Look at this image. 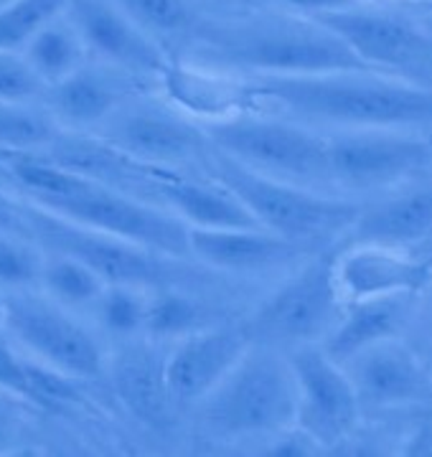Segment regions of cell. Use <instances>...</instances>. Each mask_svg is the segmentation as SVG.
Segmentation results:
<instances>
[{
	"instance_id": "cell-24",
	"label": "cell",
	"mask_w": 432,
	"mask_h": 457,
	"mask_svg": "<svg viewBox=\"0 0 432 457\" xmlns=\"http://www.w3.org/2000/svg\"><path fill=\"white\" fill-rule=\"evenodd\" d=\"M353 228L361 242L374 245H407L422 239L432 228V186L359 212Z\"/></svg>"
},
{
	"instance_id": "cell-37",
	"label": "cell",
	"mask_w": 432,
	"mask_h": 457,
	"mask_svg": "<svg viewBox=\"0 0 432 457\" xmlns=\"http://www.w3.org/2000/svg\"><path fill=\"white\" fill-rule=\"evenodd\" d=\"M21 402L13 394L0 392V453H8L21 432Z\"/></svg>"
},
{
	"instance_id": "cell-30",
	"label": "cell",
	"mask_w": 432,
	"mask_h": 457,
	"mask_svg": "<svg viewBox=\"0 0 432 457\" xmlns=\"http://www.w3.org/2000/svg\"><path fill=\"white\" fill-rule=\"evenodd\" d=\"M148 290L130 285H104L100 297L95 300L97 318L102 328L120 338H133L145 328V303Z\"/></svg>"
},
{
	"instance_id": "cell-25",
	"label": "cell",
	"mask_w": 432,
	"mask_h": 457,
	"mask_svg": "<svg viewBox=\"0 0 432 457\" xmlns=\"http://www.w3.org/2000/svg\"><path fill=\"white\" fill-rule=\"evenodd\" d=\"M26 56V62L31 64L38 79L51 87V84L62 82L71 71H77L79 66L87 64V46L79 38V33L74 31V26L69 23L67 16H59L51 21L49 26H44L41 31L31 36L26 41V46L21 49Z\"/></svg>"
},
{
	"instance_id": "cell-4",
	"label": "cell",
	"mask_w": 432,
	"mask_h": 457,
	"mask_svg": "<svg viewBox=\"0 0 432 457\" xmlns=\"http://www.w3.org/2000/svg\"><path fill=\"white\" fill-rule=\"evenodd\" d=\"M29 234L41 252L69 254L84 262L102 278L104 285H130L140 290L155 287H199L206 282L212 270L199 262L170 257L112 234H102L82 224H74L59 213L38 206L34 201H23Z\"/></svg>"
},
{
	"instance_id": "cell-15",
	"label": "cell",
	"mask_w": 432,
	"mask_h": 457,
	"mask_svg": "<svg viewBox=\"0 0 432 457\" xmlns=\"http://www.w3.org/2000/svg\"><path fill=\"white\" fill-rule=\"evenodd\" d=\"M245 326H206L173 343L166 359L173 407L199 404L250 345Z\"/></svg>"
},
{
	"instance_id": "cell-29",
	"label": "cell",
	"mask_w": 432,
	"mask_h": 457,
	"mask_svg": "<svg viewBox=\"0 0 432 457\" xmlns=\"http://www.w3.org/2000/svg\"><path fill=\"white\" fill-rule=\"evenodd\" d=\"M71 0H11L0 5V51H21L26 41L64 16Z\"/></svg>"
},
{
	"instance_id": "cell-10",
	"label": "cell",
	"mask_w": 432,
	"mask_h": 457,
	"mask_svg": "<svg viewBox=\"0 0 432 457\" xmlns=\"http://www.w3.org/2000/svg\"><path fill=\"white\" fill-rule=\"evenodd\" d=\"M313 18L331 29L374 71L404 74L410 82L420 77L432 87V38L417 18L364 8L359 3Z\"/></svg>"
},
{
	"instance_id": "cell-16",
	"label": "cell",
	"mask_w": 432,
	"mask_h": 457,
	"mask_svg": "<svg viewBox=\"0 0 432 457\" xmlns=\"http://www.w3.org/2000/svg\"><path fill=\"white\" fill-rule=\"evenodd\" d=\"M333 279L346 305L386 295L415 297L432 282V264L402 254L392 245L364 242L333 257Z\"/></svg>"
},
{
	"instance_id": "cell-26",
	"label": "cell",
	"mask_w": 432,
	"mask_h": 457,
	"mask_svg": "<svg viewBox=\"0 0 432 457\" xmlns=\"http://www.w3.org/2000/svg\"><path fill=\"white\" fill-rule=\"evenodd\" d=\"M209 326V312L199 297L186 287H155L148 290L145 328L143 333L153 341H179L183 336Z\"/></svg>"
},
{
	"instance_id": "cell-7",
	"label": "cell",
	"mask_w": 432,
	"mask_h": 457,
	"mask_svg": "<svg viewBox=\"0 0 432 457\" xmlns=\"http://www.w3.org/2000/svg\"><path fill=\"white\" fill-rule=\"evenodd\" d=\"M49 212L64 216L74 224L95 228L102 234H112L135 245L148 246L170 257H188V227L166 206H155L143 198L117 191L112 183L92 179L84 173V180L67 196L34 201Z\"/></svg>"
},
{
	"instance_id": "cell-43",
	"label": "cell",
	"mask_w": 432,
	"mask_h": 457,
	"mask_svg": "<svg viewBox=\"0 0 432 457\" xmlns=\"http://www.w3.org/2000/svg\"><path fill=\"white\" fill-rule=\"evenodd\" d=\"M209 3H232V0H209Z\"/></svg>"
},
{
	"instance_id": "cell-38",
	"label": "cell",
	"mask_w": 432,
	"mask_h": 457,
	"mask_svg": "<svg viewBox=\"0 0 432 457\" xmlns=\"http://www.w3.org/2000/svg\"><path fill=\"white\" fill-rule=\"evenodd\" d=\"M0 234H13V237H26L29 234V224H26V206L23 201H16L8 194L0 191Z\"/></svg>"
},
{
	"instance_id": "cell-9",
	"label": "cell",
	"mask_w": 432,
	"mask_h": 457,
	"mask_svg": "<svg viewBox=\"0 0 432 457\" xmlns=\"http://www.w3.org/2000/svg\"><path fill=\"white\" fill-rule=\"evenodd\" d=\"M341 305L333 279V257L323 254L270 295L245 328L250 341L295 348L323 341L341 318Z\"/></svg>"
},
{
	"instance_id": "cell-5",
	"label": "cell",
	"mask_w": 432,
	"mask_h": 457,
	"mask_svg": "<svg viewBox=\"0 0 432 457\" xmlns=\"http://www.w3.org/2000/svg\"><path fill=\"white\" fill-rule=\"evenodd\" d=\"M206 161L212 179L229 188L260 227L293 245L313 249L318 242L353 227L361 212L349 201L320 196L293 180L257 173L216 147H209Z\"/></svg>"
},
{
	"instance_id": "cell-33",
	"label": "cell",
	"mask_w": 432,
	"mask_h": 457,
	"mask_svg": "<svg viewBox=\"0 0 432 457\" xmlns=\"http://www.w3.org/2000/svg\"><path fill=\"white\" fill-rule=\"evenodd\" d=\"M26 374H29V384H31V394H34V404L56 409L82 402V394L77 389V378L62 374L59 369H51L36 359H26Z\"/></svg>"
},
{
	"instance_id": "cell-44",
	"label": "cell",
	"mask_w": 432,
	"mask_h": 457,
	"mask_svg": "<svg viewBox=\"0 0 432 457\" xmlns=\"http://www.w3.org/2000/svg\"><path fill=\"white\" fill-rule=\"evenodd\" d=\"M5 3H11V0H0V5H5Z\"/></svg>"
},
{
	"instance_id": "cell-34",
	"label": "cell",
	"mask_w": 432,
	"mask_h": 457,
	"mask_svg": "<svg viewBox=\"0 0 432 457\" xmlns=\"http://www.w3.org/2000/svg\"><path fill=\"white\" fill-rule=\"evenodd\" d=\"M46 84L21 51H0V102H34Z\"/></svg>"
},
{
	"instance_id": "cell-32",
	"label": "cell",
	"mask_w": 432,
	"mask_h": 457,
	"mask_svg": "<svg viewBox=\"0 0 432 457\" xmlns=\"http://www.w3.org/2000/svg\"><path fill=\"white\" fill-rule=\"evenodd\" d=\"M44 252L34 239L0 234V285L11 290H26L41 279Z\"/></svg>"
},
{
	"instance_id": "cell-22",
	"label": "cell",
	"mask_w": 432,
	"mask_h": 457,
	"mask_svg": "<svg viewBox=\"0 0 432 457\" xmlns=\"http://www.w3.org/2000/svg\"><path fill=\"white\" fill-rule=\"evenodd\" d=\"M125 71L115 66H79L62 82L46 87L49 110L56 122L71 128H100L122 102H128Z\"/></svg>"
},
{
	"instance_id": "cell-3",
	"label": "cell",
	"mask_w": 432,
	"mask_h": 457,
	"mask_svg": "<svg viewBox=\"0 0 432 457\" xmlns=\"http://www.w3.org/2000/svg\"><path fill=\"white\" fill-rule=\"evenodd\" d=\"M201 425L221 440L278 435L295 425L298 386L280 348L254 343L199 402Z\"/></svg>"
},
{
	"instance_id": "cell-42",
	"label": "cell",
	"mask_w": 432,
	"mask_h": 457,
	"mask_svg": "<svg viewBox=\"0 0 432 457\" xmlns=\"http://www.w3.org/2000/svg\"><path fill=\"white\" fill-rule=\"evenodd\" d=\"M0 320H3V295H0Z\"/></svg>"
},
{
	"instance_id": "cell-8",
	"label": "cell",
	"mask_w": 432,
	"mask_h": 457,
	"mask_svg": "<svg viewBox=\"0 0 432 457\" xmlns=\"http://www.w3.org/2000/svg\"><path fill=\"white\" fill-rule=\"evenodd\" d=\"M5 336H13L36 361L59 369L77 381L104 374V348L95 333L67 312L54 297L13 290L3 297Z\"/></svg>"
},
{
	"instance_id": "cell-18",
	"label": "cell",
	"mask_w": 432,
	"mask_h": 457,
	"mask_svg": "<svg viewBox=\"0 0 432 457\" xmlns=\"http://www.w3.org/2000/svg\"><path fill=\"white\" fill-rule=\"evenodd\" d=\"M305 252L308 246L293 245L262 227H188V257L214 272H265Z\"/></svg>"
},
{
	"instance_id": "cell-12",
	"label": "cell",
	"mask_w": 432,
	"mask_h": 457,
	"mask_svg": "<svg viewBox=\"0 0 432 457\" xmlns=\"http://www.w3.org/2000/svg\"><path fill=\"white\" fill-rule=\"evenodd\" d=\"M104 145L115 147L125 158L143 165L168 168L206 158L209 137L191 117L176 107L153 104V102H122L100 128Z\"/></svg>"
},
{
	"instance_id": "cell-39",
	"label": "cell",
	"mask_w": 432,
	"mask_h": 457,
	"mask_svg": "<svg viewBox=\"0 0 432 457\" xmlns=\"http://www.w3.org/2000/svg\"><path fill=\"white\" fill-rule=\"evenodd\" d=\"M278 5H283L287 11H295L303 16H323V13H333V11H344L356 5L359 0H275Z\"/></svg>"
},
{
	"instance_id": "cell-45",
	"label": "cell",
	"mask_w": 432,
	"mask_h": 457,
	"mask_svg": "<svg viewBox=\"0 0 432 457\" xmlns=\"http://www.w3.org/2000/svg\"><path fill=\"white\" fill-rule=\"evenodd\" d=\"M359 3H366V0H359Z\"/></svg>"
},
{
	"instance_id": "cell-6",
	"label": "cell",
	"mask_w": 432,
	"mask_h": 457,
	"mask_svg": "<svg viewBox=\"0 0 432 457\" xmlns=\"http://www.w3.org/2000/svg\"><path fill=\"white\" fill-rule=\"evenodd\" d=\"M204 132L209 145L257 173L293 183L328 179V137L293 122L239 112Z\"/></svg>"
},
{
	"instance_id": "cell-31",
	"label": "cell",
	"mask_w": 432,
	"mask_h": 457,
	"mask_svg": "<svg viewBox=\"0 0 432 457\" xmlns=\"http://www.w3.org/2000/svg\"><path fill=\"white\" fill-rule=\"evenodd\" d=\"M56 140V120L31 102H0V145L38 147Z\"/></svg>"
},
{
	"instance_id": "cell-17",
	"label": "cell",
	"mask_w": 432,
	"mask_h": 457,
	"mask_svg": "<svg viewBox=\"0 0 432 457\" xmlns=\"http://www.w3.org/2000/svg\"><path fill=\"white\" fill-rule=\"evenodd\" d=\"M166 351L153 338H125L104 363L122 407L145 427H166L173 411L168 389Z\"/></svg>"
},
{
	"instance_id": "cell-41",
	"label": "cell",
	"mask_w": 432,
	"mask_h": 457,
	"mask_svg": "<svg viewBox=\"0 0 432 457\" xmlns=\"http://www.w3.org/2000/svg\"><path fill=\"white\" fill-rule=\"evenodd\" d=\"M417 21H420V26H422V29H425V33H428V36L432 38V5H430V11H428V13H425L422 18H417Z\"/></svg>"
},
{
	"instance_id": "cell-27",
	"label": "cell",
	"mask_w": 432,
	"mask_h": 457,
	"mask_svg": "<svg viewBox=\"0 0 432 457\" xmlns=\"http://www.w3.org/2000/svg\"><path fill=\"white\" fill-rule=\"evenodd\" d=\"M44 254L49 260H44V267H41V282L49 297L67 308L95 305V300L104 290L100 275L69 254H51V252H44Z\"/></svg>"
},
{
	"instance_id": "cell-21",
	"label": "cell",
	"mask_w": 432,
	"mask_h": 457,
	"mask_svg": "<svg viewBox=\"0 0 432 457\" xmlns=\"http://www.w3.org/2000/svg\"><path fill=\"white\" fill-rule=\"evenodd\" d=\"M148 188L161 198L168 212L176 213L191 228H232L260 227L242 201L224 188L219 180H188L181 176H168L163 168L148 165L145 170Z\"/></svg>"
},
{
	"instance_id": "cell-13",
	"label": "cell",
	"mask_w": 432,
	"mask_h": 457,
	"mask_svg": "<svg viewBox=\"0 0 432 457\" xmlns=\"http://www.w3.org/2000/svg\"><path fill=\"white\" fill-rule=\"evenodd\" d=\"M430 163L432 143L425 137L377 132V128L328 137V179L349 188L389 186Z\"/></svg>"
},
{
	"instance_id": "cell-1",
	"label": "cell",
	"mask_w": 432,
	"mask_h": 457,
	"mask_svg": "<svg viewBox=\"0 0 432 457\" xmlns=\"http://www.w3.org/2000/svg\"><path fill=\"white\" fill-rule=\"evenodd\" d=\"M188 41L199 51L201 64L254 77L374 71L331 29L303 13H254L232 21L199 18Z\"/></svg>"
},
{
	"instance_id": "cell-36",
	"label": "cell",
	"mask_w": 432,
	"mask_h": 457,
	"mask_svg": "<svg viewBox=\"0 0 432 457\" xmlns=\"http://www.w3.org/2000/svg\"><path fill=\"white\" fill-rule=\"evenodd\" d=\"M265 453L275 457H305L323 453V450L311 435H305L300 427L293 425L283 429V432H278V435H272V445L267 447Z\"/></svg>"
},
{
	"instance_id": "cell-35",
	"label": "cell",
	"mask_w": 432,
	"mask_h": 457,
	"mask_svg": "<svg viewBox=\"0 0 432 457\" xmlns=\"http://www.w3.org/2000/svg\"><path fill=\"white\" fill-rule=\"evenodd\" d=\"M0 392H8L34 404V394L26 374V359H21L5 341V330L0 326Z\"/></svg>"
},
{
	"instance_id": "cell-14",
	"label": "cell",
	"mask_w": 432,
	"mask_h": 457,
	"mask_svg": "<svg viewBox=\"0 0 432 457\" xmlns=\"http://www.w3.org/2000/svg\"><path fill=\"white\" fill-rule=\"evenodd\" d=\"M89 54L130 77H158L168 59L161 44L112 0H71L64 11Z\"/></svg>"
},
{
	"instance_id": "cell-20",
	"label": "cell",
	"mask_w": 432,
	"mask_h": 457,
	"mask_svg": "<svg viewBox=\"0 0 432 457\" xmlns=\"http://www.w3.org/2000/svg\"><path fill=\"white\" fill-rule=\"evenodd\" d=\"M227 74L229 71L219 66L168 62L158 79L170 107L191 120H204L206 125H212L245 112V107L250 104L245 82Z\"/></svg>"
},
{
	"instance_id": "cell-23",
	"label": "cell",
	"mask_w": 432,
	"mask_h": 457,
	"mask_svg": "<svg viewBox=\"0 0 432 457\" xmlns=\"http://www.w3.org/2000/svg\"><path fill=\"white\" fill-rule=\"evenodd\" d=\"M410 295H386L361 303H349L346 315H341L323 338V351L338 363H349L359 351L374 343L395 338L410 312Z\"/></svg>"
},
{
	"instance_id": "cell-19",
	"label": "cell",
	"mask_w": 432,
	"mask_h": 457,
	"mask_svg": "<svg viewBox=\"0 0 432 457\" xmlns=\"http://www.w3.org/2000/svg\"><path fill=\"white\" fill-rule=\"evenodd\" d=\"M349 361V376L361 404L395 407L432 396V378L422 361L392 338L369 345Z\"/></svg>"
},
{
	"instance_id": "cell-11",
	"label": "cell",
	"mask_w": 432,
	"mask_h": 457,
	"mask_svg": "<svg viewBox=\"0 0 432 457\" xmlns=\"http://www.w3.org/2000/svg\"><path fill=\"white\" fill-rule=\"evenodd\" d=\"M287 361L298 386L295 427L311 435L320 450L349 440L361 417V399L351 376L318 343L290 348Z\"/></svg>"
},
{
	"instance_id": "cell-40",
	"label": "cell",
	"mask_w": 432,
	"mask_h": 457,
	"mask_svg": "<svg viewBox=\"0 0 432 457\" xmlns=\"http://www.w3.org/2000/svg\"><path fill=\"white\" fill-rule=\"evenodd\" d=\"M402 453L412 457H432V417L415 427V432L410 435Z\"/></svg>"
},
{
	"instance_id": "cell-28",
	"label": "cell",
	"mask_w": 432,
	"mask_h": 457,
	"mask_svg": "<svg viewBox=\"0 0 432 457\" xmlns=\"http://www.w3.org/2000/svg\"><path fill=\"white\" fill-rule=\"evenodd\" d=\"M135 23L148 31L158 44L194 31L199 13L191 0H112Z\"/></svg>"
},
{
	"instance_id": "cell-46",
	"label": "cell",
	"mask_w": 432,
	"mask_h": 457,
	"mask_svg": "<svg viewBox=\"0 0 432 457\" xmlns=\"http://www.w3.org/2000/svg\"><path fill=\"white\" fill-rule=\"evenodd\" d=\"M430 143H432V137H430Z\"/></svg>"
},
{
	"instance_id": "cell-2",
	"label": "cell",
	"mask_w": 432,
	"mask_h": 457,
	"mask_svg": "<svg viewBox=\"0 0 432 457\" xmlns=\"http://www.w3.org/2000/svg\"><path fill=\"white\" fill-rule=\"evenodd\" d=\"M245 89L250 102L275 104L313 122L361 130L432 125V87L379 77V71L254 77Z\"/></svg>"
}]
</instances>
